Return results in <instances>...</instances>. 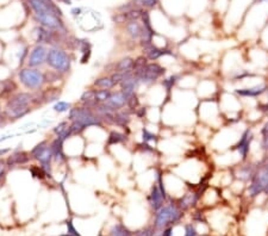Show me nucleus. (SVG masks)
I'll use <instances>...</instances> for the list:
<instances>
[{"mask_svg": "<svg viewBox=\"0 0 268 236\" xmlns=\"http://www.w3.org/2000/svg\"><path fill=\"white\" fill-rule=\"evenodd\" d=\"M129 122H130V117H129L128 114H125V112H115V124L125 127Z\"/></svg>", "mask_w": 268, "mask_h": 236, "instance_id": "393cba45", "label": "nucleus"}, {"mask_svg": "<svg viewBox=\"0 0 268 236\" xmlns=\"http://www.w3.org/2000/svg\"><path fill=\"white\" fill-rule=\"evenodd\" d=\"M136 115H137V117H143L144 115H146V107H141V109H138L137 111H136Z\"/></svg>", "mask_w": 268, "mask_h": 236, "instance_id": "79ce46f5", "label": "nucleus"}, {"mask_svg": "<svg viewBox=\"0 0 268 236\" xmlns=\"http://www.w3.org/2000/svg\"><path fill=\"white\" fill-rule=\"evenodd\" d=\"M68 128H69V125H68L67 122H61V123H59L56 127L52 128V133H54L56 136H61L62 134H64L65 131L68 129Z\"/></svg>", "mask_w": 268, "mask_h": 236, "instance_id": "72a5a7b5", "label": "nucleus"}, {"mask_svg": "<svg viewBox=\"0 0 268 236\" xmlns=\"http://www.w3.org/2000/svg\"><path fill=\"white\" fill-rule=\"evenodd\" d=\"M47 55H48V49L43 44H37L33 49L28 57V66L30 68L41 67L42 65L47 64Z\"/></svg>", "mask_w": 268, "mask_h": 236, "instance_id": "1a4fd4ad", "label": "nucleus"}, {"mask_svg": "<svg viewBox=\"0 0 268 236\" xmlns=\"http://www.w3.org/2000/svg\"><path fill=\"white\" fill-rule=\"evenodd\" d=\"M127 141V135L125 134L119 133V131H111L107 137V146H115V144H119Z\"/></svg>", "mask_w": 268, "mask_h": 236, "instance_id": "6ab92c4d", "label": "nucleus"}, {"mask_svg": "<svg viewBox=\"0 0 268 236\" xmlns=\"http://www.w3.org/2000/svg\"><path fill=\"white\" fill-rule=\"evenodd\" d=\"M142 138H143V142L148 143V142H156L157 141V136L155 134L151 133L149 130H147L146 128L142 129Z\"/></svg>", "mask_w": 268, "mask_h": 236, "instance_id": "c85d7f7f", "label": "nucleus"}, {"mask_svg": "<svg viewBox=\"0 0 268 236\" xmlns=\"http://www.w3.org/2000/svg\"><path fill=\"white\" fill-rule=\"evenodd\" d=\"M266 91L267 86L265 84H260V85L251 86V87L237 88V90H235V93L243 99H254L259 98L260 96L266 93Z\"/></svg>", "mask_w": 268, "mask_h": 236, "instance_id": "9d476101", "label": "nucleus"}, {"mask_svg": "<svg viewBox=\"0 0 268 236\" xmlns=\"http://www.w3.org/2000/svg\"><path fill=\"white\" fill-rule=\"evenodd\" d=\"M185 236H197V230L194 225L186 224L185 225Z\"/></svg>", "mask_w": 268, "mask_h": 236, "instance_id": "e433bc0d", "label": "nucleus"}, {"mask_svg": "<svg viewBox=\"0 0 268 236\" xmlns=\"http://www.w3.org/2000/svg\"><path fill=\"white\" fill-rule=\"evenodd\" d=\"M94 86L100 90H110V88L115 87V84L111 77H102L94 81Z\"/></svg>", "mask_w": 268, "mask_h": 236, "instance_id": "412c9836", "label": "nucleus"}, {"mask_svg": "<svg viewBox=\"0 0 268 236\" xmlns=\"http://www.w3.org/2000/svg\"><path fill=\"white\" fill-rule=\"evenodd\" d=\"M31 159V154L26 153V152L16 151L12 155H10L6 160V165L9 169H13L16 166H20V165H26Z\"/></svg>", "mask_w": 268, "mask_h": 236, "instance_id": "9b49d317", "label": "nucleus"}, {"mask_svg": "<svg viewBox=\"0 0 268 236\" xmlns=\"http://www.w3.org/2000/svg\"><path fill=\"white\" fill-rule=\"evenodd\" d=\"M261 136H262V138H268V122L265 123V125L262 127Z\"/></svg>", "mask_w": 268, "mask_h": 236, "instance_id": "58836bf2", "label": "nucleus"}, {"mask_svg": "<svg viewBox=\"0 0 268 236\" xmlns=\"http://www.w3.org/2000/svg\"><path fill=\"white\" fill-rule=\"evenodd\" d=\"M178 79H179L178 75H170L169 78L165 79V80L162 81V86H164L167 91H170L173 88V86L175 85V83L178 81Z\"/></svg>", "mask_w": 268, "mask_h": 236, "instance_id": "7c9ffc66", "label": "nucleus"}, {"mask_svg": "<svg viewBox=\"0 0 268 236\" xmlns=\"http://www.w3.org/2000/svg\"><path fill=\"white\" fill-rule=\"evenodd\" d=\"M85 129H86L85 125L81 124L80 122H77V120H75V122H72V124L69 125V131H70V134H72V136L79 135V134L83 133Z\"/></svg>", "mask_w": 268, "mask_h": 236, "instance_id": "cd10ccee", "label": "nucleus"}, {"mask_svg": "<svg viewBox=\"0 0 268 236\" xmlns=\"http://www.w3.org/2000/svg\"><path fill=\"white\" fill-rule=\"evenodd\" d=\"M128 103V97L123 93L122 91L116 92V93H112L111 98L106 101V104L114 110V112L118 111V110L123 109Z\"/></svg>", "mask_w": 268, "mask_h": 236, "instance_id": "4468645a", "label": "nucleus"}, {"mask_svg": "<svg viewBox=\"0 0 268 236\" xmlns=\"http://www.w3.org/2000/svg\"><path fill=\"white\" fill-rule=\"evenodd\" d=\"M197 201H198V196H197L196 193H192V192L186 193V195L180 199L179 208H180L181 210L190 209L191 206H193L194 204L197 203Z\"/></svg>", "mask_w": 268, "mask_h": 236, "instance_id": "f3484780", "label": "nucleus"}, {"mask_svg": "<svg viewBox=\"0 0 268 236\" xmlns=\"http://www.w3.org/2000/svg\"><path fill=\"white\" fill-rule=\"evenodd\" d=\"M30 173L31 175H33V178H36V179H44V178L47 177L46 172H44L43 169L42 167H38V166H33L30 169Z\"/></svg>", "mask_w": 268, "mask_h": 236, "instance_id": "bb28decb", "label": "nucleus"}, {"mask_svg": "<svg viewBox=\"0 0 268 236\" xmlns=\"http://www.w3.org/2000/svg\"><path fill=\"white\" fill-rule=\"evenodd\" d=\"M47 65L55 72L66 74L70 70L72 60L68 52L65 51L64 49H60L59 47H52L51 49H49L48 55H47Z\"/></svg>", "mask_w": 268, "mask_h": 236, "instance_id": "f03ea898", "label": "nucleus"}, {"mask_svg": "<svg viewBox=\"0 0 268 236\" xmlns=\"http://www.w3.org/2000/svg\"><path fill=\"white\" fill-rule=\"evenodd\" d=\"M34 37H35V42L37 44L43 43H54L55 36L54 34L49 31V29L44 28V26H38V28L34 29Z\"/></svg>", "mask_w": 268, "mask_h": 236, "instance_id": "f8f14e48", "label": "nucleus"}, {"mask_svg": "<svg viewBox=\"0 0 268 236\" xmlns=\"http://www.w3.org/2000/svg\"><path fill=\"white\" fill-rule=\"evenodd\" d=\"M68 119L72 122H80L81 124L85 125L86 128L88 127H99L101 128L102 124L100 122L101 118H99L92 111V109L86 106H77L72 107L68 115Z\"/></svg>", "mask_w": 268, "mask_h": 236, "instance_id": "39448f33", "label": "nucleus"}, {"mask_svg": "<svg viewBox=\"0 0 268 236\" xmlns=\"http://www.w3.org/2000/svg\"><path fill=\"white\" fill-rule=\"evenodd\" d=\"M183 216V210L175 205V204L164 205L156 211L154 228L155 229H164L168 224H172V223H177L180 221Z\"/></svg>", "mask_w": 268, "mask_h": 236, "instance_id": "7ed1b4c3", "label": "nucleus"}, {"mask_svg": "<svg viewBox=\"0 0 268 236\" xmlns=\"http://www.w3.org/2000/svg\"><path fill=\"white\" fill-rule=\"evenodd\" d=\"M261 193L268 195V162L256 170L248 186V195L251 197H256Z\"/></svg>", "mask_w": 268, "mask_h": 236, "instance_id": "423d86ee", "label": "nucleus"}, {"mask_svg": "<svg viewBox=\"0 0 268 236\" xmlns=\"http://www.w3.org/2000/svg\"><path fill=\"white\" fill-rule=\"evenodd\" d=\"M138 104H140V101H138V98H137V96H136L135 93L133 94V96H130L128 98V107L129 109L131 110V111H135L136 109H137V106H138Z\"/></svg>", "mask_w": 268, "mask_h": 236, "instance_id": "473e14b6", "label": "nucleus"}, {"mask_svg": "<svg viewBox=\"0 0 268 236\" xmlns=\"http://www.w3.org/2000/svg\"><path fill=\"white\" fill-rule=\"evenodd\" d=\"M33 103V96L28 92H19L7 101L5 107V115L10 119H19L30 112V104Z\"/></svg>", "mask_w": 268, "mask_h": 236, "instance_id": "f257e3e1", "label": "nucleus"}, {"mask_svg": "<svg viewBox=\"0 0 268 236\" xmlns=\"http://www.w3.org/2000/svg\"><path fill=\"white\" fill-rule=\"evenodd\" d=\"M1 85L4 86V87H2V90H0V96H9V94L13 93V92L17 90V85H16L12 80L2 81Z\"/></svg>", "mask_w": 268, "mask_h": 236, "instance_id": "4be33fe9", "label": "nucleus"}, {"mask_svg": "<svg viewBox=\"0 0 268 236\" xmlns=\"http://www.w3.org/2000/svg\"><path fill=\"white\" fill-rule=\"evenodd\" d=\"M18 79L26 90L30 91L41 90L46 84L44 73H42L37 68H23L18 72Z\"/></svg>", "mask_w": 268, "mask_h": 236, "instance_id": "20e7f679", "label": "nucleus"}, {"mask_svg": "<svg viewBox=\"0 0 268 236\" xmlns=\"http://www.w3.org/2000/svg\"><path fill=\"white\" fill-rule=\"evenodd\" d=\"M148 201H149V204H151V206L155 210V211H157L160 208H162V206H164L165 198H164V196H162L161 191H160V188H159V185H157L156 183L151 186V193H149V197H148Z\"/></svg>", "mask_w": 268, "mask_h": 236, "instance_id": "ddd939ff", "label": "nucleus"}, {"mask_svg": "<svg viewBox=\"0 0 268 236\" xmlns=\"http://www.w3.org/2000/svg\"><path fill=\"white\" fill-rule=\"evenodd\" d=\"M127 31L128 35L133 39H141L142 34L144 31V26L137 20H131L127 24Z\"/></svg>", "mask_w": 268, "mask_h": 236, "instance_id": "dca6fc26", "label": "nucleus"}, {"mask_svg": "<svg viewBox=\"0 0 268 236\" xmlns=\"http://www.w3.org/2000/svg\"><path fill=\"white\" fill-rule=\"evenodd\" d=\"M83 11H84V10H83V9H80V7H75V9H73V10H72V12H70V13H72L73 17L78 18L79 16H80L81 13H83Z\"/></svg>", "mask_w": 268, "mask_h": 236, "instance_id": "ea45409f", "label": "nucleus"}, {"mask_svg": "<svg viewBox=\"0 0 268 236\" xmlns=\"http://www.w3.org/2000/svg\"><path fill=\"white\" fill-rule=\"evenodd\" d=\"M98 236H104V235H98Z\"/></svg>", "mask_w": 268, "mask_h": 236, "instance_id": "8fccbe9b", "label": "nucleus"}, {"mask_svg": "<svg viewBox=\"0 0 268 236\" xmlns=\"http://www.w3.org/2000/svg\"><path fill=\"white\" fill-rule=\"evenodd\" d=\"M59 1L64 2L66 5H72V1H70V0H59Z\"/></svg>", "mask_w": 268, "mask_h": 236, "instance_id": "a18cd8bd", "label": "nucleus"}, {"mask_svg": "<svg viewBox=\"0 0 268 236\" xmlns=\"http://www.w3.org/2000/svg\"><path fill=\"white\" fill-rule=\"evenodd\" d=\"M257 1H259V2H267L268 0H257Z\"/></svg>", "mask_w": 268, "mask_h": 236, "instance_id": "de8ad7c7", "label": "nucleus"}, {"mask_svg": "<svg viewBox=\"0 0 268 236\" xmlns=\"http://www.w3.org/2000/svg\"><path fill=\"white\" fill-rule=\"evenodd\" d=\"M5 174H6V173H5V172H0V184H1L2 178H5Z\"/></svg>", "mask_w": 268, "mask_h": 236, "instance_id": "49530a36", "label": "nucleus"}, {"mask_svg": "<svg viewBox=\"0 0 268 236\" xmlns=\"http://www.w3.org/2000/svg\"><path fill=\"white\" fill-rule=\"evenodd\" d=\"M164 74L165 68L161 67L159 64L151 62V64L147 65L144 69L136 78L138 79V83L140 84H153L154 81H156Z\"/></svg>", "mask_w": 268, "mask_h": 236, "instance_id": "0eeeda50", "label": "nucleus"}, {"mask_svg": "<svg viewBox=\"0 0 268 236\" xmlns=\"http://www.w3.org/2000/svg\"><path fill=\"white\" fill-rule=\"evenodd\" d=\"M134 5L140 7H154L159 0H134Z\"/></svg>", "mask_w": 268, "mask_h": 236, "instance_id": "2f4dec72", "label": "nucleus"}, {"mask_svg": "<svg viewBox=\"0 0 268 236\" xmlns=\"http://www.w3.org/2000/svg\"><path fill=\"white\" fill-rule=\"evenodd\" d=\"M7 123V116L6 115H0V128L5 127Z\"/></svg>", "mask_w": 268, "mask_h": 236, "instance_id": "a19ab883", "label": "nucleus"}, {"mask_svg": "<svg viewBox=\"0 0 268 236\" xmlns=\"http://www.w3.org/2000/svg\"><path fill=\"white\" fill-rule=\"evenodd\" d=\"M256 170L254 169V167L251 165H244V166H241L240 169L236 172V177L237 179H240L241 182H251V179L255 175Z\"/></svg>", "mask_w": 268, "mask_h": 236, "instance_id": "2eb2a0df", "label": "nucleus"}, {"mask_svg": "<svg viewBox=\"0 0 268 236\" xmlns=\"http://www.w3.org/2000/svg\"><path fill=\"white\" fill-rule=\"evenodd\" d=\"M11 151V149L10 148H5V149H0V156H2V155H5V154H7L9 153V152Z\"/></svg>", "mask_w": 268, "mask_h": 236, "instance_id": "c03bdc74", "label": "nucleus"}, {"mask_svg": "<svg viewBox=\"0 0 268 236\" xmlns=\"http://www.w3.org/2000/svg\"><path fill=\"white\" fill-rule=\"evenodd\" d=\"M112 93L110 90H96V101L97 103H106L111 98Z\"/></svg>", "mask_w": 268, "mask_h": 236, "instance_id": "b1692460", "label": "nucleus"}, {"mask_svg": "<svg viewBox=\"0 0 268 236\" xmlns=\"http://www.w3.org/2000/svg\"><path fill=\"white\" fill-rule=\"evenodd\" d=\"M66 227H67V234H69L72 236H81L80 234H79L77 228L74 227V224H73V222L70 221V219L69 221L66 222Z\"/></svg>", "mask_w": 268, "mask_h": 236, "instance_id": "c9c22d12", "label": "nucleus"}, {"mask_svg": "<svg viewBox=\"0 0 268 236\" xmlns=\"http://www.w3.org/2000/svg\"><path fill=\"white\" fill-rule=\"evenodd\" d=\"M70 109H72V104L65 101H56V103L54 104V106H52V110H54L55 112H57V114H65V112L70 111Z\"/></svg>", "mask_w": 268, "mask_h": 236, "instance_id": "5701e85b", "label": "nucleus"}, {"mask_svg": "<svg viewBox=\"0 0 268 236\" xmlns=\"http://www.w3.org/2000/svg\"><path fill=\"white\" fill-rule=\"evenodd\" d=\"M134 60L131 57H124L120 61H118L115 66V73H122V72H129L133 70L134 67Z\"/></svg>", "mask_w": 268, "mask_h": 236, "instance_id": "a211bd4d", "label": "nucleus"}, {"mask_svg": "<svg viewBox=\"0 0 268 236\" xmlns=\"http://www.w3.org/2000/svg\"><path fill=\"white\" fill-rule=\"evenodd\" d=\"M110 235L111 236H134L133 233H131L124 224H122V223H117V224H115L114 227H112L111 232H110Z\"/></svg>", "mask_w": 268, "mask_h": 236, "instance_id": "aec40b11", "label": "nucleus"}, {"mask_svg": "<svg viewBox=\"0 0 268 236\" xmlns=\"http://www.w3.org/2000/svg\"><path fill=\"white\" fill-rule=\"evenodd\" d=\"M253 140H254V135L253 133H251V130L246 129L242 133V135L240 136V138H238V141L236 142L235 146H234V149L237 151L238 155L241 156V160H242V161H246L247 157H248Z\"/></svg>", "mask_w": 268, "mask_h": 236, "instance_id": "6e6552de", "label": "nucleus"}, {"mask_svg": "<svg viewBox=\"0 0 268 236\" xmlns=\"http://www.w3.org/2000/svg\"><path fill=\"white\" fill-rule=\"evenodd\" d=\"M6 161L2 159H0V172H5V167H6Z\"/></svg>", "mask_w": 268, "mask_h": 236, "instance_id": "37998d69", "label": "nucleus"}, {"mask_svg": "<svg viewBox=\"0 0 268 236\" xmlns=\"http://www.w3.org/2000/svg\"><path fill=\"white\" fill-rule=\"evenodd\" d=\"M49 144H48V141H42V142H39L38 144H36L35 147L33 148V151H31V157H34V159H36L39 154L42 153V152L44 151L46 148H48Z\"/></svg>", "mask_w": 268, "mask_h": 236, "instance_id": "a878e982", "label": "nucleus"}, {"mask_svg": "<svg viewBox=\"0 0 268 236\" xmlns=\"http://www.w3.org/2000/svg\"><path fill=\"white\" fill-rule=\"evenodd\" d=\"M112 20H114L115 23H117V24H120V23L127 22V18H125L124 13H118V15H116L112 17Z\"/></svg>", "mask_w": 268, "mask_h": 236, "instance_id": "4c0bfd02", "label": "nucleus"}, {"mask_svg": "<svg viewBox=\"0 0 268 236\" xmlns=\"http://www.w3.org/2000/svg\"><path fill=\"white\" fill-rule=\"evenodd\" d=\"M266 93H267V97H268V87H267V91H266Z\"/></svg>", "mask_w": 268, "mask_h": 236, "instance_id": "09e8293b", "label": "nucleus"}, {"mask_svg": "<svg viewBox=\"0 0 268 236\" xmlns=\"http://www.w3.org/2000/svg\"><path fill=\"white\" fill-rule=\"evenodd\" d=\"M80 101L81 103H87V101H96V90H87L84 92Z\"/></svg>", "mask_w": 268, "mask_h": 236, "instance_id": "c756f323", "label": "nucleus"}, {"mask_svg": "<svg viewBox=\"0 0 268 236\" xmlns=\"http://www.w3.org/2000/svg\"><path fill=\"white\" fill-rule=\"evenodd\" d=\"M155 233V228L153 227H147L143 228V229L137 230L135 233V236H153Z\"/></svg>", "mask_w": 268, "mask_h": 236, "instance_id": "f704fd0d", "label": "nucleus"}]
</instances>
